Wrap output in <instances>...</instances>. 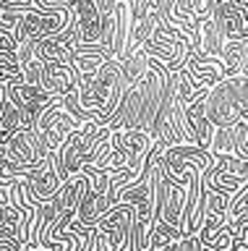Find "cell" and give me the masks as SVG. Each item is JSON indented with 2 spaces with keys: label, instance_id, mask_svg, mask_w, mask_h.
Segmentation results:
<instances>
[{
  "label": "cell",
  "instance_id": "1",
  "mask_svg": "<svg viewBox=\"0 0 248 251\" xmlns=\"http://www.w3.org/2000/svg\"><path fill=\"white\" fill-rule=\"evenodd\" d=\"M170 84V71L162 63L152 60L146 71L126 89L120 100V107L107 121L110 128H144L154 136L159 107L165 102V92Z\"/></svg>",
  "mask_w": 248,
  "mask_h": 251
},
{
  "label": "cell",
  "instance_id": "2",
  "mask_svg": "<svg viewBox=\"0 0 248 251\" xmlns=\"http://www.w3.org/2000/svg\"><path fill=\"white\" fill-rule=\"evenodd\" d=\"M126 94V78H123L120 63L107 60L97 74L81 76L79 89L73 92L76 107L81 110L89 121L107 123L120 107V100Z\"/></svg>",
  "mask_w": 248,
  "mask_h": 251
},
{
  "label": "cell",
  "instance_id": "3",
  "mask_svg": "<svg viewBox=\"0 0 248 251\" xmlns=\"http://www.w3.org/2000/svg\"><path fill=\"white\" fill-rule=\"evenodd\" d=\"M212 126H235L248 121V76H227L204 97Z\"/></svg>",
  "mask_w": 248,
  "mask_h": 251
},
{
  "label": "cell",
  "instance_id": "4",
  "mask_svg": "<svg viewBox=\"0 0 248 251\" xmlns=\"http://www.w3.org/2000/svg\"><path fill=\"white\" fill-rule=\"evenodd\" d=\"M73 11L71 8H21V37L19 39H45V37H58L71 29Z\"/></svg>",
  "mask_w": 248,
  "mask_h": 251
},
{
  "label": "cell",
  "instance_id": "5",
  "mask_svg": "<svg viewBox=\"0 0 248 251\" xmlns=\"http://www.w3.org/2000/svg\"><path fill=\"white\" fill-rule=\"evenodd\" d=\"M63 183H66V178L60 176L55 154H50L47 160H42L37 168H32L26 173V194L37 204L52 201L58 196V191L63 188Z\"/></svg>",
  "mask_w": 248,
  "mask_h": 251
},
{
  "label": "cell",
  "instance_id": "6",
  "mask_svg": "<svg viewBox=\"0 0 248 251\" xmlns=\"http://www.w3.org/2000/svg\"><path fill=\"white\" fill-rule=\"evenodd\" d=\"M73 11V34L79 39V45H102V34H105V13L99 11L97 0H76Z\"/></svg>",
  "mask_w": 248,
  "mask_h": 251
},
{
  "label": "cell",
  "instance_id": "7",
  "mask_svg": "<svg viewBox=\"0 0 248 251\" xmlns=\"http://www.w3.org/2000/svg\"><path fill=\"white\" fill-rule=\"evenodd\" d=\"M196 180V178H193ZM188 196H191V188H183L173 183V180L165 178L162 173V199H159V220L167 223L170 227L183 233L185 227V212H188Z\"/></svg>",
  "mask_w": 248,
  "mask_h": 251
},
{
  "label": "cell",
  "instance_id": "8",
  "mask_svg": "<svg viewBox=\"0 0 248 251\" xmlns=\"http://www.w3.org/2000/svg\"><path fill=\"white\" fill-rule=\"evenodd\" d=\"M79 71L73 63H45L42 66V86L52 97H68L79 89Z\"/></svg>",
  "mask_w": 248,
  "mask_h": 251
},
{
  "label": "cell",
  "instance_id": "9",
  "mask_svg": "<svg viewBox=\"0 0 248 251\" xmlns=\"http://www.w3.org/2000/svg\"><path fill=\"white\" fill-rule=\"evenodd\" d=\"M225 45H227V39H225V34L217 26L214 16L201 19L199 29H196V52L204 55V58H222Z\"/></svg>",
  "mask_w": 248,
  "mask_h": 251
},
{
  "label": "cell",
  "instance_id": "10",
  "mask_svg": "<svg viewBox=\"0 0 248 251\" xmlns=\"http://www.w3.org/2000/svg\"><path fill=\"white\" fill-rule=\"evenodd\" d=\"M204 97H206V94H201V97H196L193 102H188V105H185V118H188V126H191V131H193V136H196V141H199L201 147H209L214 126H212V121H209V115H206Z\"/></svg>",
  "mask_w": 248,
  "mask_h": 251
},
{
  "label": "cell",
  "instance_id": "11",
  "mask_svg": "<svg viewBox=\"0 0 248 251\" xmlns=\"http://www.w3.org/2000/svg\"><path fill=\"white\" fill-rule=\"evenodd\" d=\"M185 68H188L191 74L196 76L201 84H206V86H214L217 81L227 78L220 58H204V55H199L196 50H193V55L188 58V63H185Z\"/></svg>",
  "mask_w": 248,
  "mask_h": 251
},
{
  "label": "cell",
  "instance_id": "12",
  "mask_svg": "<svg viewBox=\"0 0 248 251\" xmlns=\"http://www.w3.org/2000/svg\"><path fill=\"white\" fill-rule=\"evenodd\" d=\"M0 126H3V141L13 136L16 131L24 128V113L16 105V100L11 97V92L5 86H0Z\"/></svg>",
  "mask_w": 248,
  "mask_h": 251
},
{
  "label": "cell",
  "instance_id": "13",
  "mask_svg": "<svg viewBox=\"0 0 248 251\" xmlns=\"http://www.w3.org/2000/svg\"><path fill=\"white\" fill-rule=\"evenodd\" d=\"M246 39H232V42L225 45V52H222V68H225V76H240L243 71V60H246Z\"/></svg>",
  "mask_w": 248,
  "mask_h": 251
},
{
  "label": "cell",
  "instance_id": "14",
  "mask_svg": "<svg viewBox=\"0 0 248 251\" xmlns=\"http://www.w3.org/2000/svg\"><path fill=\"white\" fill-rule=\"evenodd\" d=\"M180 230H175V227H170L167 223H162V220H157V225H154L152 230V249H162L167 246V243H173L175 238H180Z\"/></svg>",
  "mask_w": 248,
  "mask_h": 251
},
{
  "label": "cell",
  "instance_id": "15",
  "mask_svg": "<svg viewBox=\"0 0 248 251\" xmlns=\"http://www.w3.org/2000/svg\"><path fill=\"white\" fill-rule=\"evenodd\" d=\"M97 5H99V11L105 13V19H110V16H115V11H118L120 0H97Z\"/></svg>",
  "mask_w": 248,
  "mask_h": 251
},
{
  "label": "cell",
  "instance_id": "16",
  "mask_svg": "<svg viewBox=\"0 0 248 251\" xmlns=\"http://www.w3.org/2000/svg\"><path fill=\"white\" fill-rule=\"evenodd\" d=\"M3 8H32L37 5V0H0Z\"/></svg>",
  "mask_w": 248,
  "mask_h": 251
},
{
  "label": "cell",
  "instance_id": "17",
  "mask_svg": "<svg viewBox=\"0 0 248 251\" xmlns=\"http://www.w3.org/2000/svg\"><path fill=\"white\" fill-rule=\"evenodd\" d=\"M131 3H134V0H131Z\"/></svg>",
  "mask_w": 248,
  "mask_h": 251
}]
</instances>
